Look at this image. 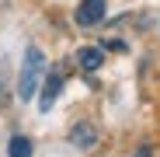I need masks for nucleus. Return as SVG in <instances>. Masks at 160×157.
Returning a JSON list of instances; mask_svg holds the SVG:
<instances>
[{"label": "nucleus", "instance_id": "f257e3e1", "mask_svg": "<svg viewBox=\"0 0 160 157\" xmlns=\"http://www.w3.org/2000/svg\"><path fill=\"white\" fill-rule=\"evenodd\" d=\"M42 73H45V56H42V49H38V45H32L28 52H24L21 77H18V98H21V101H32V98H35Z\"/></svg>", "mask_w": 160, "mask_h": 157}, {"label": "nucleus", "instance_id": "f03ea898", "mask_svg": "<svg viewBox=\"0 0 160 157\" xmlns=\"http://www.w3.org/2000/svg\"><path fill=\"white\" fill-rule=\"evenodd\" d=\"M104 11H108L104 0H80L77 11H73V21L80 24V28H94V24L104 21Z\"/></svg>", "mask_w": 160, "mask_h": 157}, {"label": "nucleus", "instance_id": "7ed1b4c3", "mask_svg": "<svg viewBox=\"0 0 160 157\" xmlns=\"http://www.w3.org/2000/svg\"><path fill=\"white\" fill-rule=\"evenodd\" d=\"M98 140H101V133H98L94 122H77L70 129V143L77 150H91V147H98Z\"/></svg>", "mask_w": 160, "mask_h": 157}, {"label": "nucleus", "instance_id": "20e7f679", "mask_svg": "<svg viewBox=\"0 0 160 157\" xmlns=\"http://www.w3.org/2000/svg\"><path fill=\"white\" fill-rule=\"evenodd\" d=\"M59 91H63V73L59 70H52L49 77H45V84H42V108H52V101L59 98Z\"/></svg>", "mask_w": 160, "mask_h": 157}, {"label": "nucleus", "instance_id": "39448f33", "mask_svg": "<svg viewBox=\"0 0 160 157\" xmlns=\"http://www.w3.org/2000/svg\"><path fill=\"white\" fill-rule=\"evenodd\" d=\"M77 63H80V70H98L101 63H104V49H98V45H84V49H80L77 52Z\"/></svg>", "mask_w": 160, "mask_h": 157}, {"label": "nucleus", "instance_id": "423d86ee", "mask_svg": "<svg viewBox=\"0 0 160 157\" xmlns=\"http://www.w3.org/2000/svg\"><path fill=\"white\" fill-rule=\"evenodd\" d=\"M7 154H11V157H32V140H28V136H11Z\"/></svg>", "mask_w": 160, "mask_h": 157}, {"label": "nucleus", "instance_id": "0eeeda50", "mask_svg": "<svg viewBox=\"0 0 160 157\" xmlns=\"http://www.w3.org/2000/svg\"><path fill=\"white\" fill-rule=\"evenodd\" d=\"M136 157H150V150H139V154H136Z\"/></svg>", "mask_w": 160, "mask_h": 157}]
</instances>
